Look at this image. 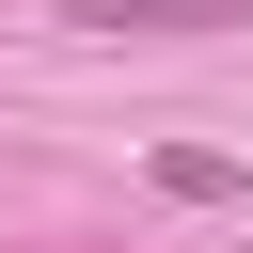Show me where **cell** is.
Wrapping results in <instances>:
<instances>
[{
    "label": "cell",
    "mask_w": 253,
    "mask_h": 253,
    "mask_svg": "<svg viewBox=\"0 0 253 253\" xmlns=\"http://www.w3.org/2000/svg\"><path fill=\"white\" fill-rule=\"evenodd\" d=\"M63 16H79V32H206L221 0H63Z\"/></svg>",
    "instance_id": "6da1fadb"
},
{
    "label": "cell",
    "mask_w": 253,
    "mask_h": 253,
    "mask_svg": "<svg viewBox=\"0 0 253 253\" xmlns=\"http://www.w3.org/2000/svg\"><path fill=\"white\" fill-rule=\"evenodd\" d=\"M158 190H174V206H221V190H237V158H206V142H158Z\"/></svg>",
    "instance_id": "7a4b0ae2"
}]
</instances>
